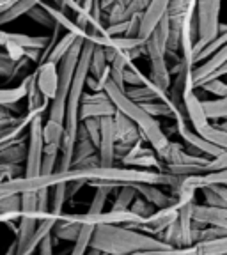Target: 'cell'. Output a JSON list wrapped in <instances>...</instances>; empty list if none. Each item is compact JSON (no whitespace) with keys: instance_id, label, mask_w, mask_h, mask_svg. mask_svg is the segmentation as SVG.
Masks as SVG:
<instances>
[{"instance_id":"28","label":"cell","mask_w":227,"mask_h":255,"mask_svg":"<svg viewBox=\"0 0 227 255\" xmlns=\"http://www.w3.org/2000/svg\"><path fill=\"white\" fill-rule=\"evenodd\" d=\"M199 135L203 136L204 140H208L210 143L217 145L219 149H222L224 152H227V131L220 129L219 126L210 124V126L204 128L203 131H199Z\"/></svg>"},{"instance_id":"4","label":"cell","mask_w":227,"mask_h":255,"mask_svg":"<svg viewBox=\"0 0 227 255\" xmlns=\"http://www.w3.org/2000/svg\"><path fill=\"white\" fill-rule=\"evenodd\" d=\"M220 11H222V2H219V0L196 2L197 41L194 46V59L203 48H206L213 39L219 37Z\"/></svg>"},{"instance_id":"39","label":"cell","mask_w":227,"mask_h":255,"mask_svg":"<svg viewBox=\"0 0 227 255\" xmlns=\"http://www.w3.org/2000/svg\"><path fill=\"white\" fill-rule=\"evenodd\" d=\"M23 175V167L18 165H2L0 163V181L14 179V177H21Z\"/></svg>"},{"instance_id":"20","label":"cell","mask_w":227,"mask_h":255,"mask_svg":"<svg viewBox=\"0 0 227 255\" xmlns=\"http://www.w3.org/2000/svg\"><path fill=\"white\" fill-rule=\"evenodd\" d=\"M36 4H37L36 0H20V2H12L5 11L0 12V30H2L4 25L18 20L20 16L28 14V11H30Z\"/></svg>"},{"instance_id":"14","label":"cell","mask_w":227,"mask_h":255,"mask_svg":"<svg viewBox=\"0 0 227 255\" xmlns=\"http://www.w3.org/2000/svg\"><path fill=\"white\" fill-rule=\"evenodd\" d=\"M36 117H41V116H34V114L25 112V114L16 117L12 124H9V126L4 128V129H0V151H4L5 147H9V145L14 143L16 140L23 138L28 126H30V123L36 119Z\"/></svg>"},{"instance_id":"15","label":"cell","mask_w":227,"mask_h":255,"mask_svg":"<svg viewBox=\"0 0 227 255\" xmlns=\"http://www.w3.org/2000/svg\"><path fill=\"white\" fill-rule=\"evenodd\" d=\"M132 188L137 191V195L142 197L155 209H164V207H169L176 202V197H172L171 193H165L160 186H153V184H133Z\"/></svg>"},{"instance_id":"13","label":"cell","mask_w":227,"mask_h":255,"mask_svg":"<svg viewBox=\"0 0 227 255\" xmlns=\"http://www.w3.org/2000/svg\"><path fill=\"white\" fill-rule=\"evenodd\" d=\"M192 220L196 223L227 231V207H210L196 202L192 206Z\"/></svg>"},{"instance_id":"12","label":"cell","mask_w":227,"mask_h":255,"mask_svg":"<svg viewBox=\"0 0 227 255\" xmlns=\"http://www.w3.org/2000/svg\"><path fill=\"white\" fill-rule=\"evenodd\" d=\"M183 110L188 124L196 133L203 131L204 128L210 126L206 114L203 110V100L197 96V91H187L183 92Z\"/></svg>"},{"instance_id":"10","label":"cell","mask_w":227,"mask_h":255,"mask_svg":"<svg viewBox=\"0 0 227 255\" xmlns=\"http://www.w3.org/2000/svg\"><path fill=\"white\" fill-rule=\"evenodd\" d=\"M36 89L44 100L53 101L59 91V66L52 62H41L34 71Z\"/></svg>"},{"instance_id":"17","label":"cell","mask_w":227,"mask_h":255,"mask_svg":"<svg viewBox=\"0 0 227 255\" xmlns=\"http://www.w3.org/2000/svg\"><path fill=\"white\" fill-rule=\"evenodd\" d=\"M25 158H27V136L16 140L4 151H0V163L2 165H18L23 167Z\"/></svg>"},{"instance_id":"34","label":"cell","mask_w":227,"mask_h":255,"mask_svg":"<svg viewBox=\"0 0 227 255\" xmlns=\"http://www.w3.org/2000/svg\"><path fill=\"white\" fill-rule=\"evenodd\" d=\"M110 191H114V190H112V188H107V186L94 188L92 202L85 213H89V215H100V213H103L105 204H107V199H108V195H110Z\"/></svg>"},{"instance_id":"29","label":"cell","mask_w":227,"mask_h":255,"mask_svg":"<svg viewBox=\"0 0 227 255\" xmlns=\"http://www.w3.org/2000/svg\"><path fill=\"white\" fill-rule=\"evenodd\" d=\"M226 44H227V30L226 32H220L217 39H213L206 48H203V50H201V52L196 55V59H194V64H196V66H199V64L206 62L208 59H212V57L215 55L217 52H219L220 48H224Z\"/></svg>"},{"instance_id":"27","label":"cell","mask_w":227,"mask_h":255,"mask_svg":"<svg viewBox=\"0 0 227 255\" xmlns=\"http://www.w3.org/2000/svg\"><path fill=\"white\" fill-rule=\"evenodd\" d=\"M28 60H23V62H12L7 57V53L0 48V78L4 80H12L14 76H18V73L27 66Z\"/></svg>"},{"instance_id":"36","label":"cell","mask_w":227,"mask_h":255,"mask_svg":"<svg viewBox=\"0 0 227 255\" xmlns=\"http://www.w3.org/2000/svg\"><path fill=\"white\" fill-rule=\"evenodd\" d=\"M28 18L36 21L37 25H43V27L52 28V30H53V27H55V21H53V18L48 14V11L44 9V5L41 4V2H37V4L34 5L30 11H28Z\"/></svg>"},{"instance_id":"46","label":"cell","mask_w":227,"mask_h":255,"mask_svg":"<svg viewBox=\"0 0 227 255\" xmlns=\"http://www.w3.org/2000/svg\"><path fill=\"white\" fill-rule=\"evenodd\" d=\"M219 128H220V129H224V131H227V121L220 123V124H219Z\"/></svg>"},{"instance_id":"38","label":"cell","mask_w":227,"mask_h":255,"mask_svg":"<svg viewBox=\"0 0 227 255\" xmlns=\"http://www.w3.org/2000/svg\"><path fill=\"white\" fill-rule=\"evenodd\" d=\"M130 211H132L133 215L137 216V218H140L142 222H146V220H148L149 216L155 215L156 209L149 202H146V200H144L142 197L137 195V199L133 200V204L130 206Z\"/></svg>"},{"instance_id":"16","label":"cell","mask_w":227,"mask_h":255,"mask_svg":"<svg viewBox=\"0 0 227 255\" xmlns=\"http://www.w3.org/2000/svg\"><path fill=\"white\" fill-rule=\"evenodd\" d=\"M226 62H227V44L224 48H220L212 59H208L206 62L199 64V66L194 68V87L197 89V85L206 82L212 75H215Z\"/></svg>"},{"instance_id":"3","label":"cell","mask_w":227,"mask_h":255,"mask_svg":"<svg viewBox=\"0 0 227 255\" xmlns=\"http://www.w3.org/2000/svg\"><path fill=\"white\" fill-rule=\"evenodd\" d=\"M85 39H76L68 55L64 57L59 64V91H57L55 100L50 101L48 107V119L52 123L64 124V117H66V103H68V96L71 91V82L75 76L76 66H78L80 53H82V46H84Z\"/></svg>"},{"instance_id":"18","label":"cell","mask_w":227,"mask_h":255,"mask_svg":"<svg viewBox=\"0 0 227 255\" xmlns=\"http://www.w3.org/2000/svg\"><path fill=\"white\" fill-rule=\"evenodd\" d=\"M80 232H82V225H78V223L71 218V215H66V213H64L59 218V222L55 223L52 236L55 239H62V241H76Z\"/></svg>"},{"instance_id":"42","label":"cell","mask_w":227,"mask_h":255,"mask_svg":"<svg viewBox=\"0 0 227 255\" xmlns=\"http://www.w3.org/2000/svg\"><path fill=\"white\" fill-rule=\"evenodd\" d=\"M222 168H227V152H222L219 158L210 161V172L222 170Z\"/></svg>"},{"instance_id":"40","label":"cell","mask_w":227,"mask_h":255,"mask_svg":"<svg viewBox=\"0 0 227 255\" xmlns=\"http://www.w3.org/2000/svg\"><path fill=\"white\" fill-rule=\"evenodd\" d=\"M53 247H55V238L50 234L43 239V243H41L39 248H37V254L39 255H53Z\"/></svg>"},{"instance_id":"9","label":"cell","mask_w":227,"mask_h":255,"mask_svg":"<svg viewBox=\"0 0 227 255\" xmlns=\"http://www.w3.org/2000/svg\"><path fill=\"white\" fill-rule=\"evenodd\" d=\"M169 2L165 0H156V2H149V5L146 7V11L140 14L139 21V34H137V39H140L142 43L149 39L153 36V32L156 30L162 20L167 14Z\"/></svg>"},{"instance_id":"6","label":"cell","mask_w":227,"mask_h":255,"mask_svg":"<svg viewBox=\"0 0 227 255\" xmlns=\"http://www.w3.org/2000/svg\"><path fill=\"white\" fill-rule=\"evenodd\" d=\"M185 206H188V204H185V202H181V200L176 199V202L172 204V206L164 207V209H156L155 215H151L146 222L142 223V225L135 227L133 231H139V232H144V234H148V236H155V238H158L165 229L171 227L172 223L180 218L181 207H185Z\"/></svg>"},{"instance_id":"47","label":"cell","mask_w":227,"mask_h":255,"mask_svg":"<svg viewBox=\"0 0 227 255\" xmlns=\"http://www.w3.org/2000/svg\"><path fill=\"white\" fill-rule=\"evenodd\" d=\"M100 255H107V254H100Z\"/></svg>"},{"instance_id":"5","label":"cell","mask_w":227,"mask_h":255,"mask_svg":"<svg viewBox=\"0 0 227 255\" xmlns=\"http://www.w3.org/2000/svg\"><path fill=\"white\" fill-rule=\"evenodd\" d=\"M44 140H43V116L32 121L27 129V158L23 165L25 177H37L41 175V163H43Z\"/></svg>"},{"instance_id":"30","label":"cell","mask_w":227,"mask_h":255,"mask_svg":"<svg viewBox=\"0 0 227 255\" xmlns=\"http://www.w3.org/2000/svg\"><path fill=\"white\" fill-rule=\"evenodd\" d=\"M135 199H137V191L133 190L132 186H121L119 191H117L116 200H114V206H112L110 209L112 211H117V213L128 211Z\"/></svg>"},{"instance_id":"33","label":"cell","mask_w":227,"mask_h":255,"mask_svg":"<svg viewBox=\"0 0 227 255\" xmlns=\"http://www.w3.org/2000/svg\"><path fill=\"white\" fill-rule=\"evenodd\" d=\"M124 87H144V85L148 84L149 78L137 68L135 64H130L126 69H124Z\"/></svg>"},{"instance_id":"32","label":"cell","mask_w":227,"mask_h":255,"mask_svg":"<svg viewBox=\"0 0 227 255\" xmlns=\"http://www.w3.org/2000/svg\"><path fill=\"white\" fill-rule=\"evenodd\" d=\"M194 248L197 255H227V236L210 243H197Z\"/></svg>"},{"instance_id":"48","label":"cell","mask_w":227,"mask_h":255,"mask_svg":"<svg viewBox=\"0 0 227 255\" xmlns=\"http://www.w3.org/2000/svg\"><path fill=\"white\" fill-rule=\"evenodd\" d=\"M226 82H227V76H226Z\"/></svg>"},{"instance_id":"31","label":"cell","mask_w":227,"mask_h":255,"mask_svg":"<svg viewBox=\"0 0 227 255\" xmlns=\"http://www.w3.org/2000/svg\"><path fill=\"white\" fill-rule=\"evenodd\" d=\"M21 100H25V87L21 84L16 87L0 89V107L11 108L12 105H18Z\"/></svg>"},{"instance_id":"26","label":"cell","mask_w":227,"mask_h":255,"mask_svg":"<svg viewBox=\"0 0 227 255\" xmlns=\"http://www.w3.org/2000/svg\"><path fill=\"white\" fill-rule=\"evenodd\" d=\"M64 124L44 121L43 123V140L44 145H62Z\"/></svg>"},{"instance_id":"23","label":"cell","mask_w":227,"mask_h":255,"mask_svg":"<svg viewBox=\"0 0 227 255\" xmlns=\"http://www.w3.org/2000/svg\"><path fill=\"white\" fill-rule=\"evenodd\" d=\"M98 154L96 147L92 145V142L87 138L82 129L78 128V136H76V145H75V152H73V165L80 163V161H84V159L91 158V156Z\"/></svg>"},{"instance_id":"44","label":"cell","mask_w":227,"mask_h":255,"mask_svg":"<svg viewBox=\"0 0 227 255\" xmlns=\"http://www.w3.org/2000/svg\"><path fill=\"white\" fill-rule=\"evenodd\" d=\"M11 4H12V2H4V0H0V12L5 11V9H7Z\"/></svg>"},{"instance_id":"22","label":"cell","mask_w":227,"mask_h":255,"mask_svg":"<svg viewBox=\"0 0 227 255\" xmlns=\"http://www.w3.org/2000/svg\"><path fill=\"white\" fill-rule=\"evenodd\" d=\"M203 110L208 121H227V98H217V100H203Z\"/></svg>"},{"instance_id":"25","label":"cell","mask_w":227,"mask_h":255,"mask_svg":"<svg viewBox=\"0 0 227 255\" xmlns=\"http://www.w3.org/2000/svg\"><path fill=\"white\" fill-rule=\"evenodd\" d=\"M60 145H44L43 163H41V175H52L59 167Z\"/></svg>"},{"instance_id":"21","label":"cell","mask_w":227,"mask_h":255,"mask_svg":"<svg viewBox=\"0 0 227 255\" xmlns=\"http://www.w3.org/2000/svg\"><path fill=\"white\" fill-rule=\"evenodd\" d=\"M108 73V60L105 48L94 46V52L91 55V64H89V76L94 80H101Z\"/></svg>"},{"instance_id":"24","label":"cell","mask_w":227,"mask_h":255,"mask_svg":"<svg viewBox=\"0 0 227 255\" xmlns=\"http://www.w3.org/2000/svg\"><path fill=\"white\" fill-rule=\"evenodd\" d=\"M66 200V184H57L50 190V218L59 220L64 215Z\"/></svg>"},{"instance_id":"7","label":"cell","mask_w":227,"mask_h":255,"mask_svg":"<svg viewBox=\"0 0 227 255\" xmlns=\"http://www.w3.org/2000/svg\"><path fill=\"white\" fill-rule=\"evenodd\" d=\"M146 140H140L133 145L130 151L126 152L119 163L121 167L128 168H140V170H156V172H164V163L160 161V158L156 156V152L151 147L144 145Z\"/></svg>"},{"instance_id":"8","label":"cell","mask_w":227,"mask_h":255,"mask_svg":"<svg viewBox=\"0 0 227 255\" xmlns=\"http://www.w3.org/2000/svg\"><path fill=\"white\" fill-rule=\"evenodd\" d=\"M116 107L108 100L105 92H84L82 105H80V121L85 119H103V117H114Z\"/></svg>"},{"instance_id":"1","label":"cell","mask_w":227,"mask_h":255,"mask_svg":"<svg viewBox=\"0 0 227 255\" xmlns=\"http://www.w3.org/2000/svg\"><path fill=\"white\" fill-rule=\"evenodd\" d=\"M91 248L107 255H132L137 252L171 248L155 236L128 229L126 225H101L96 227Z\"/></svg>"},{"instance_id":"2","label":"cell","mask_w":227,"mask_h":255,"mask_svg":"<svg viewBox=\"0 0 227 255\" xmlns=\"http://www.w3.org/2000/svg\"><path fill=\"white\" fill-rule=\"evenodd\" d=\"M105 94L108 96V100L112 101V105L116 107V110L119 114H123L124 117H128V119L135 124L137 129L140 131V136L149 143V147L156 152V156H160L169 147L171 140H169L167 133L162 129L160 121L149 116L140 105L128 100L126 96H124V92L112 84L110 78H108L107 85H105Z\"/></svg>"},{"instance_id":"35","label":"cell","mask_w":227,"mask_h":255,"mask_svg":"<svg viewBox=\"0 0 227 255\" xmlns=\"http://www.w3.org/2000/svg\"><path fill=\"white\" fill-rule=\"evenodd\" d=\"M101 119H85L80 121V129L87 135V138L92 142V145L98 151V145H100V135H101Z\"/></svg>"},{"instance_id":"11","label":"cell","mask_w":227,"mask_h":255,"mask_svg":"<svg viewBox=\"0 0 227 255\" xmlns=\"http://www.w3.org/2000/svg\"><path fill=\"white\" fill-rule=\"evenodd\" d=\"M101 135L98 145V158L100 165L105 168L116 167V136H114V121L112 117H103L100 121Z\"/></svg>"},{"instance_id":"43","label":"cell","mask_w":227,"mask_h":255,"mask_svg":"<svg viewBox=\"0 0 227 255\" xmlns=\"http://www.w3.org/2000/svg\"><path fill=\"white\" fill-rule=\"evenodd\" d=\"M14 119H16V117H12V119H5V121H0V129H4V128H7L9 124H12V123H14Z\"/></svg>"},{"instance_id":"45","label":"cell","mask_w":227,"mask_h":255,"mask_svg":"<svg viewBox=\"0 0 227 255\" xmlns=\"http://www.w3.org/2000/svg\"><path fill=\"white\" fill-rule=\"evenodd\" d=\"M100 254H101V252L94 250V248H89V250H87V254H85V255H100Z\"/></svg>"},{"instance_id":"41","label":"cell","mask_w":227,"mask_h":255,"mask_svg":"<svg viewBox=\"0 0 227 255\" xmlns=\"http://www.w3.org/2000/svg\"><path fill=\"white\" fill-rule=\"evenodd\" d=\"M20 37V32H5L0 30V48H4L9 43H16Z\"/></svg>"},{"instance_id":"19","label":"cell","mask_w":227,"mask_h":255,"mask_svg":"<svg viewBox=\"0 0 227 255\" xmlns=\"http://www.w3.org/2000/svg\"><path fill=\"white\" fill-rule=\"evenodd\" d=\"M76 39H84V37L76 36V34H69V32H64V36H60V39L55 43V46L52 48V52L48 53V57L44 59V62H52L59 66L60 60L68 55V52L71 50V46L75 44Z\"/></svg>"},{"instance_id":"37","label":"cell","mask_w":227,"mask_h":255,"mask_svg":"<svg viewBox=\"0 0 227 255\" xmlns=\"http://www.w3.org/2000/svg\"><path fill=\"white\" fill-rule=\"evenodd\" d=\"M197 89L208 92V94L215 96V98H227V82L224 78H217V80H208L203 82ZM196 89V91H197Z\"/></svg>"}]
</instances>
